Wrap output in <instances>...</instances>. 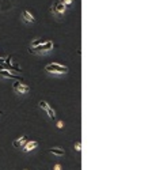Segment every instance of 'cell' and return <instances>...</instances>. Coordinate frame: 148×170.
<instances>
[{
    "instance_id": "obj_10",
    "label": "cell",
    "mask_w": 148,
    "mask_h": 170,
    "mask_svg": "<svg viewBox=\"0 0 148 170\" xmlns=\"http://www.w3.org/2000/svg\"><path fill=\"white\" fill-rule=\"evenodd\" d=\"M44 42H46V41H45V40H35V41L31 42V46L30 48H35V46H38V45H42Z\"/></svg>"
},
{
    "instance_id": "obj_15",
    "label": "cell",
    "mask_w": 148,
    "mask_h": 170,
    "mask_svg": "<svg viewBox=\"0 0 148 170\" xmlns=\"http://www.w3.org/2000/svg\"><path fill=\"white\" fill-rule=\"evenodd\" d=\"M63 125H64L63 121H58V123H57V128H63Z\"/></svg>"
},
{
    "instance_id": "obj_5",
    "label": "cell",
    "mask_w": 148,
    "mask_h": 170,
    "mask_svg": "<svg viewBox=\"0 0 148 170\" xmlns=\"http://www.w3.org/2000/svg\"><path fill=\"white\" fill-rule=\"evenodd\" d=\"M37 147H38V142H27V143L23 146V151L25 153H29V151L37 148Z\"/></svg>"
},
{
    "instance_id": "obj_14",
    "label": "cell",
    "mask_w": 148,
    "mask_h": 170,
    "mask_svg": "<svg viewBox=\"0 0 148 170\" xmlns=\"http://www.w3.org/2000/svg\"><path fill=\"white\" fill-rule=\"evenodd\" d=\"M72 3V0H64V6L67 7V6H69V4Z\"/></svg>"
},
{
    "instance_id": "obj_2",
    "label": "cell",
    "mask_w": 148,
    "mask_h": 170,
    "mask_svg": "<svg viewBox=\"0 0 148 170\" xmlns=\"http://www.w3.org/2000/svg\"><path fill=\"white\" fill-rule=\"evenodd\" d=\"M53 48V42L52 41H46L42 45H38L35 48H30L29 52L30 53H38V52H46V50H50Z\"/></svg>"
},
{
    "instance_id": "obj_11",
    "label": "cell",
    "mask_w": 148,
    "mask_h": 170,
    "mask_svg": "<svg viewBox=\"0 0 148 170\" xmlns=\"http://www.w3.org/2000/svg\"><path fill=\"white\" fill-rule=\"evenodd\" d=\"M46 113H48V116H49V117L52 118V120L56 117V116H54V112H53V109H52V108H48V109H46Z\"/></svg>"
},
{
    "instance_id": "obj_6",
    "label": "cell",
    "mask_w": 148,
    "mask_h": 170,
    "mask_svg": "<svg viewBox=\"0 0 148 170\" xmlns=\"http://www.w3.org/2000/svg\"><path fill=\"white\" fill-rule=\"evenodd\" d=\"M27 142H29L27 136H22V138H19L18 140H15L14 143H12V146H14L15 148H19V147H22L25 143H27Z\"/></svg>"
},
{
    "instance_id": "obj_3",
    "label": "cell",
    "mask_w": 148,
    "mask_h": 170,
    "mask_svg": "<svg viewBox=\"0 0 148 170\" xmlns=\"http://www.w3.org/2000/svg\"><path fill=\"white\" fill-rule=\"evenodd\" d=\"M14 91L18 94H25V93H29L30 91V87L23 85V83H20L19 80H16V82L14 83Z\"/></svg>"
},
{
    "instance_id": "obj_4",
    "label": "cell",
    "mask_w": 148,
    "mask_h": 170,
    "mask_svg": "<svg viewBox=\"0 0 148 170\" xmlns=\"http://www.w3.org/2000/svg\"><path fill=\"white\" fill-rule=\"evenodd\" d=\"M50 11H52L53 14H57V15L63 14V12L65 11V6H64V3H63V1H56V3L52 6Z\"/></svg>"
},
{
    "instance_id": "obj_1",
    "label": "cell",
    "mask_w": 148,
    "mask_h": 170,
    "mask_svg": "<svg viewBox=\"0 0 148 170\" xmlns=\"http://www.w3.org/2000/svg\"><path fill=\"white\" fill-rule=\"evenodd\" d=\"M45 70H46L48 72H50V73H65V72H68V67L61 65V64H58V63L48 64L46 67H45Z\"/></svg>"
},
{
    "instance_id": "obj_9",
    "label": "cell",
    "mask_w": 148,
    "mask_h": 170,
    "mask_svg": "<svg viewBox=\"0 0 148 170\" xmlns=\"http://www.w3.org/2000/svg\"><path fill=\"white\" fill-rule=\"evenodd\" d=\"M49 153L53 154V155H57V156H63L64 155V150L63 148H49Z\"/></svg>"
},
{
    "instance_id": "obj_12",
    "label": "cell",
    "mask_w": 148,
    "mask_h": 170,
    "mask_svg": "<svg viewBox=\"0 0 148 170\" xmlns=\"http://www.w3.org/2000/svg\"><path fill=\"white\" fill-rule=\"evenodd\" d=\"M38 105H40V108H41V109H45V110H46V109L49 108V106H48V103L45 102V101H41V102L38 103Z\"/></svg>"
},
{
    "instance_id": "obj_8",
    "label": "cell",
    "mask_w": 148,
    "mask_h": 170,
    "mask_svg": "<svg viewBox=\"0 0 148 170\" xmlns=\"http://www.w3.org/2000/svg\"><path fill=\"white\" fill-rule=\"evenodd\" d=\"M0 75H1V76H4V78H10V79H19V76H18V75L11 73V72H8V71H6V70L0 71Z\"/></svg>"
},
{
    "instance_id": "obj_7",
    "label": "cell",
    "mask_w": 148,
    "mask_h": 170,
    "mask_svg": "<svg viewBox=\"0 0 148 170\" xmlns=\"http://www.w3.org/2000/svg\"><path fill=\"white\" fill-rule=\"evenodd\" d=\"M22 16H23V21L27 22V23H34V22H35L34 16H33L29 11H23V12H22Z\"/></svg>"
},
{
    "instance_id": "obj_16",
    "label": "cell",
    "mask_w": 148,
    "mask_h": 170,
    "mask_svg": "<svg viewBox=\"0 0 148 170\" xmlns=\"http://www.w3.org/2000/svg\"><path fill=\"white\" fill-rule=\"evenodd\" d=\"M54 170H61V166H60V165H56V166H54Z\"/></svg>"
},
{
    "instance_id": "obj_13",
    "label": "cell",
    "mask_w": 148,
    "mask_h": 170,
    "mask_svg": "<svg viewBox=\"0 0 148 170\" xmlns=\"http://www.w3.org/2000/svg\"><path fill=\"white\" fill-rule=\"evenodd\" d=\"M80 150H81V143L78 142V143H76V151H80Z\"/></svg>"
}]
</instances>
